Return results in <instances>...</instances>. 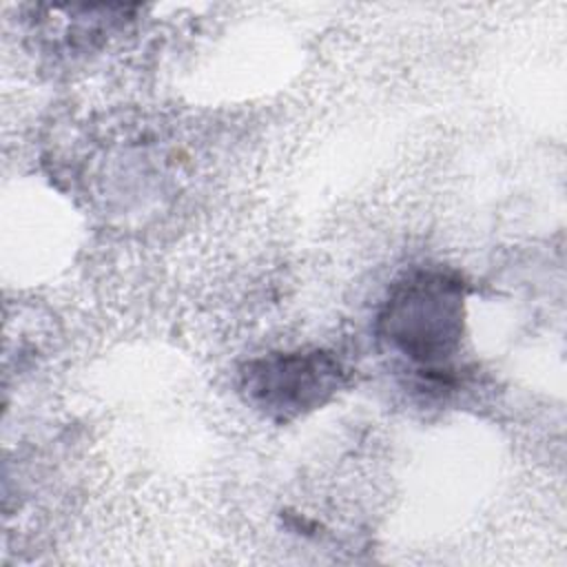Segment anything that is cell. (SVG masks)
Returning <instances> with one entry per match:
<instances>
[{
  "label": "cell",
  "mask_w": 567,
  "mask_h": 567,
  "mask_svg": "<svg viewBox=\"0 0 567 567\" xmlns=\"http://www.w3.org/2000/svg\"><path fill=\"white\" fill-rule=\"evenodd\" d=\"M465 286L443 270L403 277L381 315V334L416 372L439 388L452 383V359L461 348Z\"/></svg>",
  "instance_id": "1"
},
{
  "label": "cell",
  "mask_w": 567,
  "mask_h": 567,
  "mask_svg": "<svg viewBox=\"0 0 567 567\" xmlns=\"http://www.w3.org/2000/svg\"><path fill=\"white\" fill-rule=\"evenodd\" d=\"M346 370L332 352H279L246 363V399L275 421H290L323 405L343 385Z\"/></svg>",
  "instance_id": "2"
}]
</instances>
